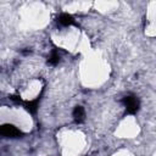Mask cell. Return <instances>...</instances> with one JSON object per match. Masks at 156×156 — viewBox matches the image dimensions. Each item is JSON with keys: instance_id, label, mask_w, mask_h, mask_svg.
<instances>
[{"instance_id": "8992f818", "label": "cell", "mask_w": 156, "mask_h": 156, "mask_svg": "<svg viewBox=\"0 0 156 156\" xmlns=\"http://www.w3.org/2000/svg\"><path fill=\"white\" fill-rule=\"evenodd\" d=\"M38 101H39V98L35 99V100H33V101H29L28 104H26V108H27L29 112L35 113V112H37V107H38Z\"/></svg>"}, {"instance_id": "5b68a950", "label": "cell", "mask_w": 156, "mask_h": 156, "mask_svg": "<svg viewBox=\"0 0 156 156\" xmlns=\"http://www.w3.org/2000/svg\"><path fill=\"white\" fill-rule=\"evenodd\" d=\"M58 61H60L58 51H57V50H52L51 54H50V56H49V58H48V62H49L50 65H56Z\"/></svg>"}, {"instance_id": "277c9868", "label": "cell", "mask_w": 156, "mask_h": 156, "mask_svg": "<svg viewBox=\"0 0 156 156\" xmlns=\"http://www.w3.org/2000/svg\"><path fill=\"white\" fill-rule=\"evenodd\" d=\"M57 22H58L61 26L67 27V26L73 24V23H74V20H73V17H72L71 15H68V13H62V15H60V16H58Z\"/></svg>"}, {"instance_id": "3957f363", "label": "cell", "mask_w": 156, "mask_h": 156, "mask_svg": "<svg viewBox=\"0 0 156 156\" xmlns=\"http://www.w3.org/2000/svg\"><path fill=\"white\" fill-rule=\"evenodd\" d=\"M73 118L77 123H82L85 118V111H84V107L82 106H76L74 110H73Z\"/></svg>"}, {"instance_id": "6da1fadb", "label": "cell", "mask_w": 156, "mask_h": 156, "mask_svg": "<svg viewBox=\"0 0 156 156\" xmlns=\"http://www.w3.org/2000/svg\"><path fill=\"white\" fill-rule=\"evenodd\" d=\"M122 102H123V105H124V107H126V111H127L128 113H132V115L135 113V112L139 110V106H140L139 100H138L135 96H133V95L124 96L123 100H122Z\"/></svg>"}, {"instance_id": "7a4b0ae2", "label": "cell", "mask_w": 156, "mask_h": 156, "mask_svg": "<svg viewBox=\"0 0 156 156\" xmlns=\"http://www.w3.org/2000/svg\"><path fill=\"white\" fill-rule=\"evenodd\" d=\"M1 134L4 136H7V138H17L22 133H21V130L18 128H16L12 124H4L1 127Z\"/></svg>"}]
</instances>
